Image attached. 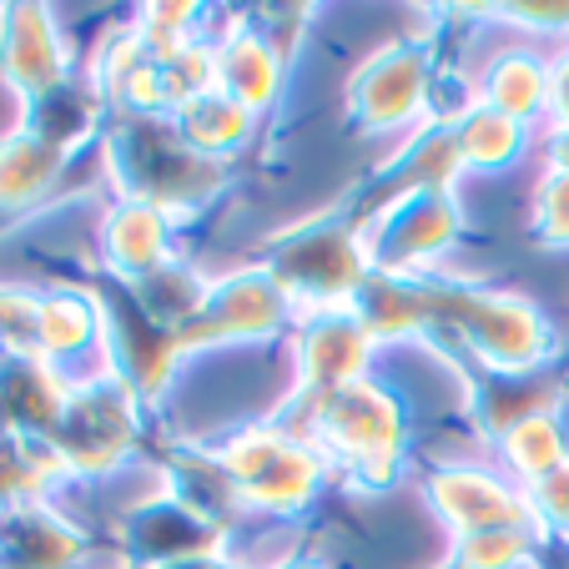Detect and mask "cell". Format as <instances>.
Returning <instances> with one entry per match:
<instances>
[{
  "instance_id": "obj_28",
  "label": "cell",
  "mask_w": 569,
  "mask_h": 569,
  "mask_svg": "<svg viewBox=\"0 0 569 569\" xmlns=\"http://www.w3.org/2000/svg\"><path fill=\"white\" fill-rule=\"evenodd\" d=\"M0 358H41V292L0 282Z\"/></svg>"
},
{
  "instance_id": "obj_29",
  "label": "cell",
  "mask_w": 569,
  "mask_h": 569,
  "mask_svg": "<svg viewBox=\"0 0 569 569\" xmlns=\"http://www.w3.org/2000/svg\"><path fill=\"white\" fill-rule=\"evenodd\" d=\"M525 499H529V515H535L539 535L569 539V459L555 473H545V479L525 483Z\"/></svg>"
},
{
  "instance_id": "obj_6",
  "label": "cell",
  "mask_w": 569,
  "mask_h": 569,
  "mask_svg": "<svg viewBox=\"0 0 569 569\" xmlns=\"http://www.w3.org/2000/svg\"><path fill=\"white\" fill-rule=\"evenodd\" d=\"M141 433V398L127 378H117L111 368L101 373H81L71 388L61 423H56L51 443L61 453L66 473H111L127 463V453L137 449Z\"/></svg>"
},
{
  "instance_id": "obj_13",
  "label": "cell",
  "mask_w": 569,
  "mask_h": 569,
  "mask_svg": "<svg viewBox=\"0 0 569 569\" xmlns=\"http://www.w3.org/2000/svg\"><path fill=\"white\" fill-rule=\"evenodd\" d=\"M227 545V529L187 509L172 489H157L127 515V549L141 569H167L187 559H217Z\"/></svg>"
},
{
  "instance_id": "obj_20",
  "label": "cell",
  "mask_w": 569,
  "mask_h": 569,
  "mask_svg": "<svg viewBox=\"0 0 569 569\" xmlns=\"http://www.w3.org/2000/svg\"><path fill=\"white\" fill-rule=\"evenodd\" d=\"M353 312L368 322V333H373L378 343H388V338L433 333L429 278H398V272H368V282H363V292H358Z\"/></svg>"
},
{
  "instance_id": "obj_9",
  "label": "cell",
  "mask_w": 569,
  "mask_h": 569,
  "mask_svg": "<svg viewBox=\"0 0 569 569\" xmlns=\"http://www.w3.org/2000/svg\"><path fill=\"white\" fill-rule=\"evenodd\" d=\"M288 318H298V308H292V298L282 292V282L258 262V268L217 278L212 288H207V302L197 308V318L177 333V343H182V353H192V348L272 338V333H282Z\"/></svg>"
},
{
  "instance_id": "obj_18",
  "label": "cell",
  "mask_w": 569,
  "mask_h": 569,
  "mask_svg": "<svg viewBox=\"0 0 569 569\" xmlns=\"http://www.w3.org/2000/svg\"><path fill=\"white\" fill-rule=\"evenodd\" d=\"M107 348V312L101 292L81 288H46L41 292V358L71 373L76 358ZM76 378V373H71Z\"/></svg>"
},
{
  "instance_id": "obj_17",
  "label": "cell",
  "mask_w": 569,
  "mask_h": 569,
  "mask_svg": "<svg viewBox=\"0 0 569 569\" xmlns=\"http://www.w3.org/2000/svg\"><path fill=\"white\" fill-rule=\"evenodd\" d=\"M101 258L121 282H141L177 258L172 252V217L137 197H117L101 217Z\"/></svg>"
},
{
  "instance_id": "obj_36",
  "label": "cell",
  "mask_w": 569,
  "mask_h": 569,
  "mask_svg": "<svg viewBox=\"0 0 569 569\" xmlns=\"http://www.w3.org/2000/svg\"><path fill=\"white\" fill-rule=\"evenodd\" d=\"M535 569H569V565H545V559H535Z\"/></svg>"
},
{
  "instance_id": "obj_31",
  "label": "cell",
  "mask_w": 569,
  "mask_h": 569,
  "mask_svg": "<svg viewBox=\"0 0 569 569\" xmlns=\"http://www.w3.org/2000/svg\"><path fill=\"white\" fill-rule=\"evenodd\" d=\"M545 131H569V51L549 61V121Z\"/></svg>"
},
{
  "instance_id": "obj_26",
  "label": "cell",
  "mask_w": 569,
  "mask_h": 569,
  "mask_svg": "<svg viewBox=\"0 0 569 569\" xmlns=\"http://www.w3.org/2000/svg\"><path fill=\"white\" fill-rule=\"evenodd\" d=\"M525 137H529V131L519 127V121H509L505 111L483 107V101L459 121V127H453V141H459L463 167H483V172L509 167V161L525 151Z\"/></svg>"
},
{
  "instance_id": "obj_32",
  "label": "cell",
  "mask_w": 569,
  "mask_h": 569,
  "mask_svg": "<svg viewBox=\"0 0 569 569\" xmlns=\"http://www.w3.org/2000/svg\"><path fill=\"white\" fill-rule=\"evenodd\" d=\"M509 21L535 26V31H569V6H545V0H529V6H505Z\"/></svg>"
},
{
  "instance_id": "obj_11",
  "label": "cell",
  "mask_w": 569,
  "mask_h": 569,
  "mask_svg": "<svg viewBox=\"0 0 569 569\" xmlns=\"http://www.w3.org/2000/svg\"><path fill=\"white\" fill-rule=\"evenodd\" d=\"M0 76L21 97V107L76 81L66 36L46 6H0Z\"/></svg>"
},
{
  "instance_id": "obj_27",
  "label": "cell",
  "mask_w": 569,
  "mask_h": 569,
  "mask_svg": "<svg viewBox=\"0 0 569 569\" xmlns=\"http://www.w3.org/2000/svg\"><path fill=\"white\" fill-rule=\"evenodd\" d=\"M545 535L529 525H505V529H479V535H463L453 545V565L463 569H519L535 565Z\"/></svg>"
},
{
  "instance_id": "obj_2",
  "label": "cell",
  "mask_w": 569,
  "mask_h": 569,
  "mask_svg": "<svg viewBox=\"0 0 569 569\" xmlns=\"http://www.w3.org/2000/svg\"><path fill=\"white\" fill-rule=\"evenodd\" d=\"M298 433L328 459V469H343L358 489H383L403 469V409L373 378L302 398Z\"/></svg>"
},
{
  "instance_id": "obj_15",
  "label": "cell",
  "mask_w": 569,
  "mask_h": 569,
  "mask_svg": "<svg viewBox=\"0 0 569 569\" xmlns=\"http://www.w3.org/2000/svg\"><path fill=\"white\" fill-rule=\"evenodd\" d=\"M76 378L46 358H0V433L51 439Z\"/></svg>"
},
{
  "instance_id": "obj_10",
  "label": "cell",
  "mask_w": 569,
  "mask_h": 569,
  "mask_svg": "<svg viewBox=\"0 0 569 569\" xmlns=\"http://www.w3.org/2000/svg\"><path fill=\"white\" fill-rule=\"evenodd\" d=\"M373 348H378V338L368 333V322L358 318L353 308L298 318V333H292L298 393L322 398V393H338V388H348V383H363Z\"/></svg>"
},
{
  "instance_id": "obj_22",
  "label": "cell",
  "mask_w": 569,
  "mask_h": 569,
  "mask_svg": "<svg viewBox=\"0 0 569 569\" xmlns=\"http://www.w3.org/2000/svg\"><path fill=\"white\" fill-rule=\"evenodd\" d=\"M479 101L505 111L519 127H545L549 121V61H539L529 51H499L495 61L483 66Z\"/></svg>"
},
{
  "instance_id": "obj_1",
  "label": "cell",
  "mask_w": 569,
  "mask_h": 569,
  "mask_svg": "<svg viewBox=\"0 0 569 569\" xmlns=\"http://www.w3.org/2000/svg\"><path fill=\"white\" fill-rule=\"evenodd\" d=\"M429 302L433 333H453L483 373H539L555 358V333L545 312L519 292L429 272Z\"/></svg>"
},
{
  "instance_id": "obj_24",
  "label": "cell",
  "mask_w": 569,
  "mask_h": 569,
  "mask_svg": "<svg viewBox=\"0 0 569 569\" xmlns=\"http://www.w3.org/2000/svg\"><path fill=\"white\" fill-rule=\"evenodd\" d=\"M66 479V463L51 439L0 433V509L36 505Z\"/></svg>"
},
{
  "instance_id": "obj_12",
  "label": "cell",
  "mask_w": 569,
  "mask_h": 569,
  "mask_svg": "<svg viewBox=\"0 0 569 569\" xmlns=\"http://www.w3.org/2000/svg\"><path fill=\"white\" fill-rule=\"evenodd\" d=\"M429 505L453 535H479V529H505V525H535L525 499V483L505 479V473L483 469V463H443L429 473Z\"/></svg>"
},
{
  "instance_id": "obj_35",
  "label": "cell",
  "mask_w": 569,
  "mask_h": 569,
  "mask_svg": "<svg viewBox=\"0 0 569 569\" xmlns=\"http://www.w3.org/2000/svg\"><path fill=\"white\" fill-rule=\"evenodd\" d=\"M278 569H322V565H308V559H298V565H278Z\"/></svg>"
},
{
  "instance_id": "obj_5",
  "label": "cell",
  "mask_w": 569,
  "mask_h": 569,
  "mask_svg": "<svg viewBox=\"0 0 569 569\" xmlns=\"http://www.w3.org/2000/svg\"><path fill=\"white\" fill-rule=\"evenodd\" d=\"M217 459L242 509H262V515H302L328 479V459L298 429H278V423L237 429L217 449Z\"/></svg>"
},
{
  "instance_id": "obj_30",
  "label": "cell",
  "mask_w": 569,
  "mask_h": 569,
  "mask_svg": "<svg viewBox=\"0 0 569 569\" xmlns=\"http://www.w3.org/2000/svg\"><path fill=\"white\" fill-rule=\"evenodd\" d=\"M535 232L549 248H569V172H549L535 187Z\"/></svg>"
},
{
  "instance_id": "obj_34",
  "label": "cell",
  "mask_w": 569,
  "mask_h": 569,
  "mask_svg": "<svg viewBox=\"0 0 569 569\" xmlns=\"http://www.w3.org/2000/svg\"><path fill=\"white\" fill-rule=\"evenodd\" d=\"M167 569H232L222 559H187V565H167Z\"/></svg>"
},
{
  "instance_id": "obj_21",
  "label": "cell",
  "mask_w": 569,
  "mask_h": 569,
  "mask_svg": "<svg viewBox=\"0 0 569 569\" xmlns=\"http://www.w3.org/2000/svg\"><path fill=\"white\" fill-rule=\"evenodd\" d=\"M565 403V383L549 378V368L539 373H483L479 368V398H473V413H479V429L489 439H505L515 423H525L529 413H549Z\"/></svg>"
},
{
  "instance_id": "obj_14",
  "label": "cell",
  "mask_w": 569,
  "mask_h": 569,
  "mask_svg": "<svg viewBox=\"0 0 569 569\" xmlns=\"http://www.w3.org/2000/svg\"><path fill=\"white\" fill-rule=\"evenodd\" d=\"M212 56H217V91H227L237 107L262 117L278 101L282 76H288V56L268 41V31L258 21H232L212 41Z\"/></svg>"
},
{
  "instance_id": "obj_25",
  "label": "cell",
  "mask_w": 569,
  "mask_h": 569,
  "mask_svg": "<svg viewBox=\"0 0 569 569\" xmlns=\"http://www.w3.org/2000/svg\"><path fill=\"white\" fill-rule=\"evenodd\" d=\"M499 459L509 463V473H515L519 483H535V479H545V473H555L559 463L569 459V439H565L559 409L529 413L525 423H515V429L499 439Z\"/></svg>"
},
{
  "instance_id": "obj_16",
  "label": "cell",
  "mask_w": 569,
  "mask_h": 569,
  "mask_svg": "<svg viewBox=\"0 0 569 569\" xmlns=\"http://www.w3.org/2000/svg\"><path fill=\"white\" fill-rule=\"evenodd\" d=\"M87 535L46 499L0 509V569H81Z\"/></svg>"
},
{
  "instance_id": "obj_37",
  "label": "cell",
  "mask_w": 569,
  "mask_h": 569,
  "mask_svg": "<svg viewBox=\"0 0 569 569\" xmlns=\"http://www.w3.org/2000/svg\"><path fill=\"white\" fill-rule=\"evenodd\" d=\"M443 569H463V565H453V559H449V565H443Z\"/></svg>"
},
{
  "instance_id": "obj_23",
  "label": "cell",
  "mask_w": 569,
  "mask_h": 569,
  "mask_svg": "<svg viewBox=\"0 0 569 569\" xmlns=\"http://www.w3.org/2000/svg\"><path fill=\"white\" fill-rule=\"evenodd\" d=\"M172 127L177 137L187 141V147L197 151V157L217 161L227 157V151H237L242 141L252 137V127H258V117H252L248 107H237L227 91H202V97H192L187 107L172 111Z\"/></svg>"
},
{
  "instance_id": "obj_33",
  "label": "cell",
  "mask_w": 569,
  "mask_h": 569,
  "mask_svg": "<svg viewBox=\"0 0 569 569\" xmlns=\"http://www.w3.org/2000/svg\"><path fill=\"white\" fill-rule=\"evenodd\" d=\"M545 157H549V172H569V131H549Z\"/></svg>"
},
{
  "instance_id": "obj_4",
  "label": "cell",
  "mask_w": 569,
  "mask_h": 569,
  "mask_svg": "<svg viewBox=\"0 0 569 569\" xmlns=\"http://www.w3.org/2000/svg\"><path fill=\"white\" fill-rule=\"evenodd\" d=\"M111 167L121 197L161 207L167 217H187L222 187V167L197 157L177 137L172 117H127L111 131Z\"/></svg>"
},
{
  "instance_id": "obj_8",
  "label": "cell",
  "mask_w": 569,
  "mask_h": 569,
  "mask_svg": "<svg viewBox=\"0 0 569 569\" xmlns=\"http://www.w3.org/2000/svg\"><path fill=\"white\" fill-rule=\"evenodd\" d=\"M463 212L453 192H419L383 207L363 222L368 262L373 272H398V278H429V268L459 242Z\"/></svg>"
},
{
  "instance_id": "obj_7",
  "label": "cell",
  "mask_w": 569,
  "mask_h": 569,
  "mask_svg": "<svg viewBox=\"0 0 569 569\" xmlns=\"http://www.w3.org/2000/svg\"><path fill=\"white\" fill-rule=\"evenodd\" d=\"M433 76H439L433 56L419 41H393L383 51H373L348 76V117H353V127L373 131V137L423 127L429 121Z\"/></svg>"
},
{
  "instance_id": "obj_3",
  "label": "cell",
  "mask_w": 569,
  "mask_h": 569,
  "mask_svg": "<svg viewBox=\"0 0 569 569\" xmlns=\"http://www.w3.org/2000/svg\"><path fill=\"white\" fill-rule=\"evenodd\" d=\"M262 268L282 282L298 318H308V312L353 308L373 262H368L363 222L353 212H322L272 237Z\"/></svg>"
},
{
  "instance_id": "obj_19",
  "label": "cell",
  "mask_w": 569,
  "mask_h": 569,
  "mask_svg": "<svg viewBox=\"0 0 569 569\" xmlns=\"http://www.w3.org/2000/svg\"><path fill=\"white\" fill-rule=\"evenodd\" d=\"M66 151H56L51 141H41L36 131L16 127L0 137V222L31 212L66 172Z\"/></svg>"
}]
</instances>
